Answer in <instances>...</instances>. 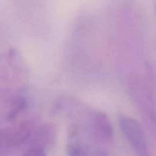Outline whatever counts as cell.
Segmentation results:
<instances>
[{"mask_svg":"<svg viewBox=\"0 0 156 156\" xmlns=\"http://www.w3.org/2000/svg\"><path fill=\"white\" fill-rule=\"evenodd\" d=\"M119 125L123 135L136 156H152L149 151L146 133L140 123L127 115L120 114Z\"/></svg>","mask_w":156,"mask_h":156,"instance_id":"6da1fadb","label":"cell"},{"mask_svg":"<svg viewBox=\"0 0 156 156\" xmlns=\"http://www.w3.org/2000/svg\"><path fill=\"white\" fill-rule=\"evenodd\" d=\"M32 126L27 122L0 129V155H7L21 146L31 134Z\"/></svg>","mask_w":156,"mask_h":156,"instance_id":"7a4b0ae2","label":"cell"},{"mask_svg":"<svg viewBox=\"0 0 156 156\" xmlns=\"http://www.w3.org/2000/svg\"><path fill=\"white\" fill-rule=\"evenodd\" d=\"M91 132L98 140L109 143L114 138V129L108 116L101 111L92 113L90 121Z\"/></svg>","mask_w":156,"mask_h":156,"instance_id":"3957f363","label":"cell"},{"mask_svg":"<svg viewBox=\"0 0 156 156\" xmlns=\"http://www.w3.org/2000/svg\"><path fill=\"white\" fill-rule=\"evenodd\" d=\"M55 136H56V132L53 126L48 124L41 126L35 136L36 141L39 143L37 146L44 149L43 146L51 143L54 140Z\"/></svg>","mask_w":156,"mask_h":156,"instance_id":"277c9868","label":"cell"},{"mask_svg":"<svg viewBox=\"0 0 156 156\" xmlns=\"http://www.w3.org/2000/svg\"><path fill=\"white\" fill-rule=\"evenodd\" d=\"M68 156H88V153L83 147L78 144H70L67 146Z\"/></svg>","mask_w":156,"mask_h":156,"instance_id":"5b68a950","label":"cell"},{"mask_svg":"<svg viewBox=\"0 0 156 156\" xmlns=\"http://www.w3.org/2000/svg\"><path fill=\"white\" fill-rule=\"evenodd\" d=\"M22 156H47L45 149L38 146H33L27 149Z\"/></svg>","mask_w":156,"mask_h":156,"instance_id":"8992f818","label":"cell"},{"mask_svg":"<svg viewBox=\"0 0 156 156\" xmlns=\"http://www.w3.org/2000/svg\"><path fill=\"white\" fill-rule=\"evenodd\" d=\"M97 156H110L107 152H104V151H99L98 152Z\"/></svg>","mask_w":156,"mask_h":156,"instance_id":"52a82bcc","label":"cell"}]
</instances>
